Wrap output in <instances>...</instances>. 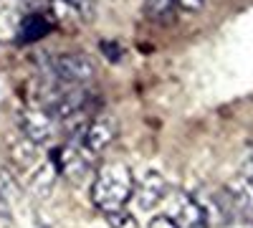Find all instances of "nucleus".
<instances>
[{
    "label": "nucleus",
    "mask_w": 253,
    "mask_h": 228,
    "mask_svg": "<svg viewBox=\"0 0 253 228\" xmlns=\"http://www.w3.org/2000/svg\"><path fill=\"white\" fill-rule=\"evenodd\" d=\"M147 228H177V223H175L170 216H165V213H162V216H155Z\"/></svg>",
    "instance_id": "15"
},
{
    "label": "nucleus",
    "mask_w": 253,
    "mask_h": 228,
    "mask_svg": "<svg viewBox=\"0 0 253 228\" xmlns=\"http://www.w3.org/2000/svg\"><path fill=\"white\" fill-rule=\"evenodd\" d=\"M220 228H253V221H246V218H233V221H228L225 226Z\"/></svg>",
    "instance_id": "18"
},
{
    "label": "nucleus",
    "mask_w": 253,
    "mask_h": 228,
    "mask_svg": "<svg viewBox=\"0 0 253 228\" xmlns=\"http://www.w3.org/2000/svg\"><path fill=\"white\" fill-rule=\"evenodd\" d=\"M58 3H63L69 10H74L84 20H91L94 13H96V3H94V0H58Z\"/></svg>",
    "instance_id": "11"
},
{
    "label": "nucleus",
    "mask_w": 253,
    "mask_h": 228,
    "mask_svg": "<svg viewBox=\"0 0 253 228\" xmlns=\"http://www.w3.org/2000/svg\"><path fill=\"white\" fill-rule=\"evenodd\" d=\"M94 74H96V66L86 53H61L46 64L43 81L46 84H56V87L76 89V87L89 84Z\"/></svg>",
    "instance_id": "2"
},
{
    "label": "nucleus",
    "mask_w": 253,
    "mask_h": 228,
    "mask_svg": "<svg viewBox=\"0 0 253 228\" xmlns=\"http://www.w3.org/2000/svg\"><path fill=\"white\" fill-rule=\"evenodd\" d=\"M114 122L109 117H96V119H89L86 127H84L79 135H74L71 139H81L84 147L89 152H101L104 147H109V142L114 139Z\"/></svg>",
    "instance_id": "7"
},
{
    "label": "nucleus",
    "mask_w": 253,
    "mask_h": 228,
    "mask_svg": "<svg viewBox=\"0 0 253 228\" xmlns=\"http://www.w3.org/2000/svg\"><path fill=\"white\" fill-rule=\"evenodd\" d=\"M243 182L253 190V147L248 150V155H246V160H243Z\"/></svg>",
    "instance_id": "14"
},
{
    "label": "nucleus",
    "mask_w": 253,
    "mask_h": 228,
    "mask_svg": "<svg viewBox=\"0 0 253 228\" xmlns=\"http://www.w3.org/2000/svg\"><path fill=\"white\" fill-rule=\"evenodd\" d=\"M175 3L182 8V10H190V13H195L205 5V0H175Z\"/></svg>",
    "instance_id": "17"
},
{
    "label": "nucleus",
    "mask_w": 253,
    "mask_h": 228,
    "mask_svg": "<svg viewBox=\"0 0 253 228\" xmlns=\"http://www.w3.org/2000/svg\"><path fill=\"white\" fill-rule=\"evenodd\" d=\"M104 216H107V223L112 228H137V221L126 213L124 208L122 211H112V213H104Z\"/></svg>",
    "instance_id": "12"
},
{
    "label": "nucleus",
    "mask_w": 253,
    "mask_h": 228,
    "mask_svg": "<svg viewBox=\"0 0 253 228\" xmlns=\"http://www.w3.org/2000/svg\"><path fill=\"white\" fill-rule=\"evenodd\" d=\"M56 119L41 107H31V109H23L18 114V127H20V135L28 137L36 147H43V144H51V139L56 137Z\"/></svg>",
    "instance_id": "4"
},
{
    "label": "nucleus",
    "mask_w": 253,
    "mask_h": 228,
    "mask_svg": "<svg viewBox=\"0 0 253 228\" xmlns=\"http://www.w3.org/2000/svg\"><path fill=\"white\" fill-rule=\"evenodd\" d=\"M58 170H56V165L51 160H41L36 168H33V178H31V188L36 190V195L41 198H46L53 188V180H56Z\"/></svg>",
    "instance_id": "9"
},
{
    "label": "nucleus",
    "mask_w": 253,
    "mask_h": 228,
    "mask_svg": "<svg viewBox=\"0 0 253 228\" xmlns=\"http://www.w3.org/2000/svg\"><path fill=\"white\" fill-rule=\"evenodd\" d=\"M8 152H10V160L18 165L20 170H33L36 165L41 162L38 160V147L23 135L8 139Z\"/></svg>",
    "instance_id": "8"
},
{
    "label": "nucleus",
    "mask_w": 253,
    "mask_h": 228,
    "mask_svg": "<svg viewBox=\"0 0 253 228\" xmlns=\"http://www.w3.org/2000/svg\"><path fill=\"white\" fill-rule=\"evenodd\" d=\"M51 162L56 165L58 175H63L71 182H79L81 178L89 175L91 165H94V152L84 147L81 139H66V144L56 150V160Z\"/></svg>",
    "instance_id": "3"
},
{
    "label": "nucleus",
    "mask_w": 253,
    "mask_h": 228,
    "mask_svg": "<svg viewBox=\"0 0 253 228\" xmlns=\"http://www.w3.org/2000/svg\"><path fill=\"white\" fill-rule=\"evenodd\" d=\"M51 31V20L41 13H33V15H26L20 20V28H18V36L23 41H38L43 38L46 33Z\"/></svg>",
    "instance_id": "10"
},
{
    "label": "nucleus",
    "mask_w": 253,
    "mask_h": 228,
    "mask_svg": "<svg viewBox=\"0 0 253 228\" xmlns=\"http://www.w3.org/2000/svg\"><path fill=\"white\" fill-rule=\"evenodd\" d=\"M165 216H170L177 228H210L203 208L198 205L195 195L190 193H172L170 198V211H167Z\"/></svg>",
    "instance_id": "5"
},
{
    "label": "nucleus",
    "mask_w": 253,
    "mask_h": 228,
    "mask_svg": "<svg viewBox=\"0 0 253 228\" xmlns=\"http://www.w3.org/2000/svg\"><path fill=\"white\" fill-rule=\"evenodd\" d=\"M132 195H134L137 208H142V211H152L155 205L167 195V180H165L160 173H155V170H147L139 180H134V190H132Z\"/></svg>",
    "instance_id": "6"
},
{
    "label": "nucleus",
    "mask_w": 253,
    "mask_h": 228,
    "mask_svg": "<svg viewBox=\"0 0 253 228\" xmlns=\"http://www.w3.org/2000/svg\"><path fill=\"white\" fill-rule=\"evenodd\" d=\"M134 190V175L122 162H109L96 173L91 182V200L99 211H122Z\"/></svg>",
    "instance_id": "1"
},
{
    "label": "nucleus",
    "mask_w": 253,
    "mask_h": 228,
    "mask_svg": "<svg viewBox=\"0 0 253 228\" xmlns=\"http://www.w3.org/2000/svg\"><path fill=\"white\" fill-rule=\"evenodd\" d=\"M172 3H175V0H147V8H150L152 15H167Z\"/></svg>",
    "instance_id": "13"
},
{
    "label": "nucleus",
    "mask_w": 253,
    "mask_h": 228,
    "mask_svg": "<svg viewBox=\"0 0 253 228\" xmlns=\"http://www.w3.org/2000/svg\"><path fill=\"white\" fill-rule=\"evenodd\" d=\"M101 51L109 56V61H119V58H122V48H119L117 44H112V41H104V44H101Z\"/></svg>",
    "instance_id": "16"
}]
</instances>
